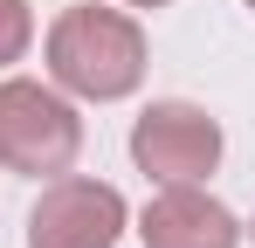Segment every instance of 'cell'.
<instances>
[{"label":"cell","instance_id":"obj_1","mask_svg":"<svg viewBox=\"0 0 255 248\" xmlns=\"http://www.w3.org/2000/svg\"><path fill=\"white\" fill-rule=\"evenodd\" d=\"M48 76L69 97L118 104L145 83V28L118 7H97V0L62 7L55 28H48Z\"/></svg>","mask_w":255,"mask_h":248},{"label":"cell","instance_id":"obj_2","mask_svg":"<svg viewBox=\"0 0 255 248\" xmlns=\"http://www.w3.org/2000/svg\"><path fill=\"white\" fill-rule=\"evenodd\" d=\"M83 152V118L69 97H55L48 83L7 76L0 83V165L28 172V179H55Z\"/></svg>","mask_w":255,"mask_h":248},{"label":"cell","instance_id":"obj_3","mask_svg":"<svg viewBox=\"0 0 255 248\" xmlns=\"http://www.w3.org/2000/svg\"><path fill=\"white\" fill-rule=\"evenodd\" d=\"M131 159H138V172L145 179H166V186H200L214 165H221V124L200 111V104H179V97H166V104H152L145 118L131 124Z\"/></svg>","mask_w":255,"mask_h":248},{"label":"cell","instance_id":"obj_4","mask_svg":"<svg viewBox=\"0 0 255 248\" xmlns=\"http://www.w3.org/2000/svg\"><path fill=\"white\" fill-rule=\"evenodd\" d=\"M125 193L104 179H55L28 214V248H118L125 235Z\"/></svg>","mask_w":255,"mask_h":248},{"label":"cell","instance_id":"obj_5","mask_svg":"<svg viewBox=\"0 0 255 248\" xmlns=\"http://www.w3.org/2000/svg\"><path fill=\"white\" fill-rule=\"evenodd\" d=\"M138 235H145V248H235L242 242V221L214 193H200L186 179V186H166L159 200H145Z\"/></svg>","mask_w":255,"mask_h":248},{"label":"cell","instance_id":"obj_6","mask_svg":"<svg viewBox=\"0 0 255 248\" xmlns=\"http://www.w3.org/2000/svg\"><path fill=\"white\" fill-rule=\"evenodd\" d=\"M28 41H35V14H28V0H0V69H14V62L28 55Z\"/></svg>","mask_w":255,"mask_h":248},{"label":"cell","instance_id":"obj_7","mask_svg":"<svg viewBox=\"0 0 255 248\" xmlns=\"http://www.w3.org/2000/svg\"><path fill=\"white\" fill-rule=\"evenodd\" d=\"M125 7H172V0H125Z\"/></svg>","mask_w":255,"mask_h":248},{"label":"cell","instance_id":"obj_8","mask_svg":"<svg viewBox=\"0 0 255 248\" xmlns=\"http://www.w3.org/2000/svg\"><path fill=\"white\" fill-rule=\"evenodd\" d=\"M249 7H255V0H249Z\"/></svg>","mask_w":255,"mask_h":248},{"label":"cell","instance_id":"obj_9","mask_svg":"<svg viewBox=\"0 0 255 248\" xmlns=\"http://www.w3.org/2000/svg\"><path fill=\"white\" fill-rule=\"evenodd\" d=\"M249 235H255V228H249Z\"/></svg>","mask_w":255,"mask_h":248}]
</instances>
